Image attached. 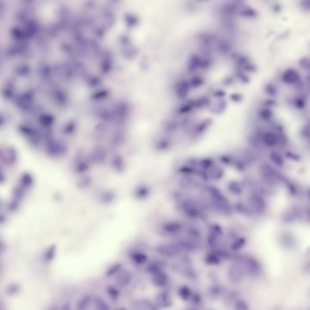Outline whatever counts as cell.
<instances>
[{
	"mask_svg": "<svg viewBox=\"0 0 310 310\" xmlns=\"http://www.w3.org/2000/svg\"><path fill=\"white\" fill-rule=\"evenodd\" d=\"M152 279L155 285L162 287L166 284L167 278L166 275L160 271L153 274Z\"/></svg>",
	"mask_w": 310,
	"mask_h": 310,
	"instance_id": "obj_12",
	"label": "cell"
},
{
	"mask_svg": "<svg viewBox=\"0 0 310 310\" xmlns=\"http://www.w3.org/2000/svg\"><path fill=\"white\" fill-rule=\"evenodd\" d=\"M190 289L186 286H183L179 289V295L184 300H186L188 299L190 296Z\"/></svg>",
	"mask_w": 310,
	"mask_h": 310,
	"instance_id": "obj_23",
	"label": "cell"
},
{
	"mask_svg": "<svg viewBox=\"0 0 310 310\" xmlns=\"http://www.w3.org/2000/svg\"><path fill=\"white\" fill-rule=\"evenodd\" d=\"M295 106L298 108L302 109L305 106V103L302 99L300 98L297 99L295 102Z\"/></svg>",
	"mask_w": 310,
	"mask_h": 310,
	"instance_id": "obj_37",
	"label": "cell"
},
{
	"mask_svg": "<svg viewBox=\"0 0 310 310\" xmlns=\"http://www.w3.org/2000/svg\"><path fill=\"white\" fill-rule=\"evenodd\" d=\"M114 198V195L110 192H106L103 194L101 197V200L104 203L111 202Z\"/></svg>",
	"mask_w": 310,
	"mask_h": 310,
	"instance_id": "obj_29",
	"label": "cell"
},
{
	"mask_svg": "<svg viewBox=\"0 0 310 310\" xmlns=\"http://www.w3.org/2000/svg\"><path fill=\"white\" fill-rule=\"evenodd\" d=\"M230 98L233 102L238 103L242 101L243 97L242 95L239 93H233L230 94Z\"/></svg>",
	"mask_w": 310,
	"mask_h": 310,
	"instance_id": "obj_34",
	"label": "cell"
},
{
	"mask_svg": "<svg viewBox=\"0 0 310 310\" xmlns=\"http://www.w3.org/2000/svg\"><path fill=\"white\" fill-rule=\"evenodd\" d=\"M17 287L15 285H12L8 288V293L12 294L15 293L17 290Z\"/></svg>",
	"mask_w": 310,
	"mask_h": 310,
	"instance_id": "obj_41",
	"label": "cell"
},
{
	"mask_svg": "<svg viewBox=\"0 0 310 310\" xmlns=\"http://www.w3.org/2000/svg\"><path fill=\"white\" fill-rule=\"evenodd\" d=\"M206 261L209 264H215L219 263V260L215 255H209L207 257Z\"/></svg>",
	"mask_w": 310,
	"mask_h": 310,
	"instance_id": "obj_32",
	"label": "cell"
},
{
	"mask_svg": "<svg viewBox=\"0 0 310 310\" xmlns=\"http://www.w3.org/2000/svg\"><path fill=\"white\" fill-rule=\"evenodd\" d=\"M273 159L276 162L279 164L282 162L280 158L276 155H273L272 157Z\"/></svg>",
	"mask_w": 310,
	"mask_h": 310,
	"instance_id": "obj_42",
	"label": "cell"
},
{
	"mask_svg": "<svg viewBox=\"0 0 310 310\" xmlns=\"http://www.w3.org/2000/svg\"><path fill=\"white\" fill-rule=\"evenodd\" d=\"M54 247L53 246L50 247L48 251L46 256L47 258L48 259H52L54 256Z\"/></svg>",
	"mask_w": 310,
	"mask_h": 310,
	"instance_id": "obj_39",
	"label": "cell"
},
{
	"mask_svg": "<svg viewBox=\"0 0 310 310\" xmlns=\"http://www.w3.org/2000/svg\"><path fill=\"white\" fill-rule=\"evenodd\" d=\"M275 102L271 100L269 101V100L265 103V104L266 105L267 104L268 105H269V106H272L273 105H274L275 104Z\"/></svg>",
	"mask_w": 310,
	"mask_h": 310,
	"instance_id": "obj_44",
	"label": "cell"
},
{
	"mask_svg": "<svg viewBox=\"0 0 310 310\" xmlns=\"http://www.w3.org/2000/svg\"><path fill=\"white\" fill-rule=\"evenodd\" d=\"M265 140L268 144L272 145L275 143L276 139L275 136L273 134L269 133L265 136Z\"/></svg>",
	"mask_w": 310,
	"mask_h": 310,
	"instance_id": "obj_28",
	"label": "cell"
},
{
	"mask_svg": "<svg viewBox=\"0 0 310 310\" xmlns=\"http://www.w3.org/2000/svg\"><path fill=\"white\" fill-rule=\"evenodd\" d=\"M234 78L232 76L226 77L223 81L224 84L226 86H229L231 85L234 81Z\"/></svg>",
	"mask_w": 310,
	"mask_h": 310,
	"instance_id": "obj_38",
	"label": "cell"
},
{
	"mask_svg": "<svg viewBox=\"0 0 310 310\" xmlns=\"http://www.w3.org/2000/svg\"><path fill=\"white\" fill-rule=\"evenodd\" d=\"M246 263L249 273L252 275L258 273L260 271V266L258 262L254 259L248 258Z\"/></svg>",
	"mask_w": 310,
	"mask_h": 310,
	"instance_id": "obj_13",
	"label": "cell"
},
{
	"mask_svg": "<svg viewBox=\"0 0 310 310\" xmlns=\"http://www.w3.org/2000/svg\"><path fill=\"white\" fill-rule=\"evenodd\" d=\"M211 103L209 98L206 96L202 97L193 101V106L196 109H200L209 105Z\"/></svg>",
	"mask_w": 310,
	"mask_h": 310,
	"instance_id": "obj_15",
	"label": "cell"
},
{
	"mask_svg": "<svg viewBox=\"0 0 310 310\" xmlns=\"http://www.w3.org/2000/svg\"><path fill=\"white\" fill-rule=\"evenodd\" d=\"M106 292L110 299L114 301L117 300L120 294L119 290L116 287L112 286L107 287Z\"/></svg>",
	"mask_w": 310,
	"mask_h": 310,
	"instance_id": "obj_18",
	"label": "cell"
},
{
	"mask_svg": "<svg viewBox=\"0 0 310 310\" xmlns=\"http://www.w3.org/2000/svg\"><path fill=\"white\" fill-rule=\"evenodd\" d=\"M265 90L266 93L269 95L275 96L277 94V90L275 86L272 84H267L265 87Z\"/></svg>",
	"mask_w": 310,
	"mask_h": 310,
	"instance_id": "obj_26",
	"label": "cell"
},
{
	"mask_svg": "<svg viewBox=\"0 0 310 310\" xmlns=\"http://www.w3.org/2000/svg\"><path fill=\"white\" fill-rule=\"evenodd\" d=\"M299 64L301 67L308 70L310 68V59L308 57L303 58L299 61Z\"/></svg>",
	"mask_w": 310,
	"mask_h": 310,
	"instance_id": "obj_27",
	"label": "cell"
},
{
	"mask_svg": "<svg viewBox=\"0 0 310 310\" xmlns=\"http://www.w3.org/2000/svg\"><path fill=\"white\" fill-rule=\"evenodd\" d=\"M226 95L225 91L222 90H217L215 91L213 93V96L216 98H221Z\"/></svg>",
	"mask_w": 310,
	"mask_h": 310,
	"instance_id": "obj_35",
	"label": "cell"
},
{
	"mask_svg": "<svg viewBox=\"0 0 310 310\" xmlns=\"http://www.w3.org/2000/svg\"><path fill=\"white\" fill-rule=\"evenodd\" d=\"M229 189L232 191L236 193H239L241 191V186L239 183L235 180L229 182L228 184Z\"/></svg>",
	"mask_w": 310,
	"mask_h": 310,
	"instance_id": "obj_24",
	"label": "cell"
},
{
	"mask_svg": "<svg viewBox=\"0 0 310 310\" xmlns=\"http://www.w3.org/2000/svg\"><path fill=\"white\" fill-rule=\"evenodd\" d=\"M18 154L16 150L13 147L6 146L0 149V161L3 166L10 167L16 163Z\"/></svg>",
	"mask_w": 310,
	"mask_h": 310,
	"instance_id": "obj_3",
	"label": "cell"
},
{
	"mask_svg": "<svg viewBox=\"0 0 310 310\" xmlns=\"http://www.w3.org/2000/svg\"><path fill=\"white\" fill-rule=\"evenodd\" d=\"M93 297L89 295L82 297L78 301L77 306L79 309H84L93 302Z\"/></svg>",
	"mask_w": 310,
	"mask_h": 310,
	"instance_id": "obj_14",
	"label": "cell"
},
{
	"mask_svg": "<svg viewBox=\"0 0 310 310\" xmlns=\"http://www.w3.org/2000/svg\"><path fill=\"white\" fill-rule=\"evenodd\" d=\"M133 261L137 264H142L146 261L147 256L145 254L140 252L133 253L131 256Z\"/></svg>",
	"mask_w": 310,
	"mask_h": 310,
	"instance_id": "obj_22",
	"label": "cell"
},
{
	"mask_svg": "<svg viewBox=\"0 0 310 310\" xmlns=\"http://www.w3.org/2000/svg\"><path fill=\"white\" fill-rule=\"evenodd\" d=\"M238 308L240 309L246 310L247 309V306L245 302L242 301H240L237 303Z\"/></svg>",
	"mask_w": 310,
	"mask_h": 310,
	"instance_id": "obj_40",
	"label": "cell"
},
{
	"mask_svg": "<svg viewBox=\"0 0 310 310\" xmlns=\"http://www.w3.org/2000/svg\"><path fill=\"white\" fill-rule=\"evenodd\" d=\"M93 303L98 309L107 310L109 309V306L104 300L100 297H95L93 298Z\"/></svg>",
	"mask_w": 310,
	"mask_h": 310,
	"instance_id": "obj_17",
	"label": "cell"
},
{
	"mask_svg": "<svg viewBox=\"0 0 310 310\" xmlns=\"http://www.w3.org/2000/svg\"><path fill=\"white\" fill-rule=\"evenodd\" d=\"M18 131L29 144L32 147L37 148L44 143L45 140L52 136L50 130L45 131L28 126H22L18 128Z\"/></svg>",
	"mask_w": 310,
	"mask_h": 310,
	"instance_id": "obj_1",
	"label": "cell"
},
{
	"mask_svg": "<svg viewBox=\"0 0 310 310\" xmlns=\"http://www.w3.org/2000/svg\"><path fill=\"white\" fill-rule=\"evenodd\" d=\"M193 101H187L184 103L179 107L178 112L180 114H185L189 112L193 106Z\"/></svg>",
	"mask_w": 310,
	"mask_h": 310,
	"instance_id": "obj_20",
	"label": "cell"
},
{
	"mask_svg": "<svg viewBox=\"0 0 310 310\" xmlns=\"http://www.w3.org/2000/svg\"><path fill=\"white\" fill-rule=\"evenodd\" d=\"M114 276L115 283L119 286H123L126 285L130 280V276L129 272L122 269Z\"/></svg>",
	"mask_w": 310,
	"mask_h": 310,
	"instance_id": "obj_7",
	"label": "cell"
},
{
	"mask_svg": "<svg viewBox=\"0 0 310 310\" xmlns=\"http://www.w3.org/2000/svg\"><path fill=\"white\" fill-rule=\"evenodd\" d=\"M5 174L1 169L0 170V181L1 182H3L5 180Z\"/></svg>",
	"mask_w": 310,
	"mask_h": 310,
	"instance_id": "obj_43",
	"label": "cell"
},
{
	"mask_svg": "<svg viewBox=\"0 0 310 310\" xmlns=\"http://www.w3.org/2000/svg\"><path fill=\"white\" fill-rule=\"evenodd\" d=\"M44 145L46 153L51 157H61L65 154L67 150L66 145L64 141L52 136L45 140Z\"/></svg>",
	"mask_w": 310,
	"mask_h": 310,
	"instance_id": "obj_2",
	"label": "cell"
},
{
	"mask_svg": "<svg viewBox=\"0 0 310 310\" xmlns=\"http://www.w3.org/2000/svg\"><path fill=\"white\" fill-rule=\"evenodd\" d=\"M260 114L261 116L263 118L269 119L272 116V113L269 109L264 108L260 111Z\"/></svg>",
	"mask_w": 310,
	"mask_h": 310,
	"instance_id": "obj_31",
	"label": "cell"
},
{
	"mask_svg": "<svg viewBox=\"0 0 310 310\" xmlns=\"http://www.w3.org/2000/svg\"><path fill=\"white\" fill-rule=\"evenodd\" d=\"M122 265L120 263H115L110 267L106 271L105 276L106 277L109 278L114 276V275L121 269Z\"/></svg>",
	"mask_w": 310,
	"mask_h": 310,
	"instance_id": "obj_19",
	"label": "cell"
},
{
	"mask_svg": "<svg viewBox=\"0 0 310 310\" xmlns=\"http://www.w3.org/2000/svg\"><path fill=\"white\" fill-rule=\"evenodd\" d=\"M190 87L197 88L204 83V79L201 77L195 76L192 77L188 81Z\"/></svg>",
	"mask_w": 310,
	"mask_h": 310,
	"instance_id": "obj_21",
	"label": "cell"
},
{
	"mask_svg": "<svg viewBox=\"0 0 310 310\" xmlns=\"http://www.w3.org/2000/svg\"><path fill=\"white\" fill-rule=\"evenodd\" d=\"M190 86L188 81L186 80L181 81L178 84L176 88V95L180 99H185L188 95Z\"/></svg>",
	"mask_w": 310,
	"mask_h": 310,
	"instance_id": "obj_9",
	"label": "cell"
},
{
	"mask_svg": "<svg viewBox=\"0 0 310 310\" xmlns=\"http://www.w3.org/2000/svg\"><path fill=\"white\" fill-rule=\"evenodd\" d=\"M213 122L210 118H206L196 124L190 135L194 139L202 136L211 126Z\"/></svg>",
	"mask_w": 310,
	"mask_h": 310,
	"instance_id": "obj_5",
	"label": "cell"
},
{
	"mask_svg": "<svg viewBox=\"0 0 310 310\" xmlns=\"http://www.w3.org/2000/svg\"><path fill=\"white\" fill-rule=\"evenodd\" d=\"M33 181V175L28 172H25L22 173L20 177L19 184L26 189L32 185Z\"/></svg>",
	"mask_w": 310,
	"mask_h": 310,
	"instance_id": "obj_10",
	"label": "cell"
},
{
	"mask_svg": "<svg viewBox=\"0 0 310 310\" xmlns=\"http://www.w3.org/2000/svg\"><path fill=\"white\" fill-rule=\"evenodd\" d=\"M161 263L156 262L150 264L148 268L149 272L154 274L158 272L161 271L162 268Z\"/></svg>",
	"mask_w": 310,
	"mask_h": 310,
	"instance_id": "obj_25",
	"label": "cell"
},
{
	"mask_svg": "<svg viewBox=\"0 0 310 310\" xmlns=\"http://www.w3.org/2000/svg\"><path fill=\"white\" fill-rule=\"evenodd\" d=\"M156 301L159 305L162 307H168L172 303L171 298L169 295L165 292H160L158 293L156 297Z\"/></svg>",
	"mask_w": 310,
	"mask_h": 310,
	"instance_id": "obj_11",
	"label": "cell"
},
{
	"mask_svg": "<svg viewBox=\"0 0 310 310\" xmlns=\"http://www.w3.org/2000/svg\"><path fill=\"white\" fill-rule=\"evenodd\" d=\"M237 76L241 81L245 83H247L249 81V79L248 76L246 75L242 71L238 68L237 72Z\"/></svg>",
	"mask_w": 310,
	"mask_h": 310,
	"instance_id": "obj_30",
	"label": "cell"
},
{
	"mask_svg": "<svg viewBox=\"0 0 310 310\" xmlns=\"http://www.w3.org/2000/svg\"><path fill=\"white\" fill-rule=\"evenodd\" d=\"M300 78L298 73L295 70L292 69L286 70L282 76V79L284 81L290 84L297 83L299 81Z\"/></svg>",
	"mask_w": 310,
	"mask_h": 310,
	"instance_id": "obj_8",
	"label": "cell"
},
{
	"mask_svg": "<svg viewBox=\"0 0 310 310\" xmlns=\"http://www.w3.org/2000/svg\"><path fill=\"white\" fill-rule=\"evenodd\" d=\"M208 180L217 181L222 179L225 174V171L221 165L214 163L206 172Z\"/></svg>",
	"mask_w": 310,
	"mask_h": 310,
	"instance_id": "obj_6",
	"label": "cell"
},
{
	"mask_svg": "<svg viewBox=\"0 0 310 310\" xmlns=\"http://www.w3.org/2000/svg\"><path fill=\"white\" fill-rule=\"evenodd\" d=\"M181 226L179 223L171 222L163 225L160 229V233L167 236H176L180 233Z\"/></svg>",
	"mask_w": 310,
	"mask_h": 310,
	"instance_id": "obj_4",
	"label": "cell"
},
{
	"mask_svg": "<svg viewBox=\"0 0 310 310\" xmlns=\"http://www.w3.org/2000/svg\"><path fill=\"white\" fill-rule=\"evenodd\" d=\"M226 106V101L224 100L221 99L218 101L211 107V110L212 112L215 114H220L225 110Z\"/></svg>",
	"mask_w": 310,
	"mask_h": 310,
	"instance_id": "obj_16",
	"label": "cell"
},
{
	"mask_svg": "<svg viewBox=\"0 0 310 310\" xmlns=\"http://www.w3.org/2000/svg\"><path fill=\"white\" fill-rule=\"evenodd\" d=\"M300 6L304 10H309L310 8V0H304L302 1L300 3Z\"/></svg>",
	"mask_w": 310,
	"mask_h": 310,
	"instance_id": "obj_36",
	"label": "cell"
},
{
	"mask_svg": "<svg viewBox=\"0 0 310 310\" xmlns=\"http://www.w3.org/2000/svg\"><path fill=\"white\" fill-rule=\"evenodd\" d=\"M245 240L241 238L236 240L233 244L232 247L233 249H237L241 248L244 245Z\"/></svg>",
	"mask_w": 310,
	"mask_h": 310,
	"instance_id": "obj_33",
	"label": "cell"
}]
</instances>
